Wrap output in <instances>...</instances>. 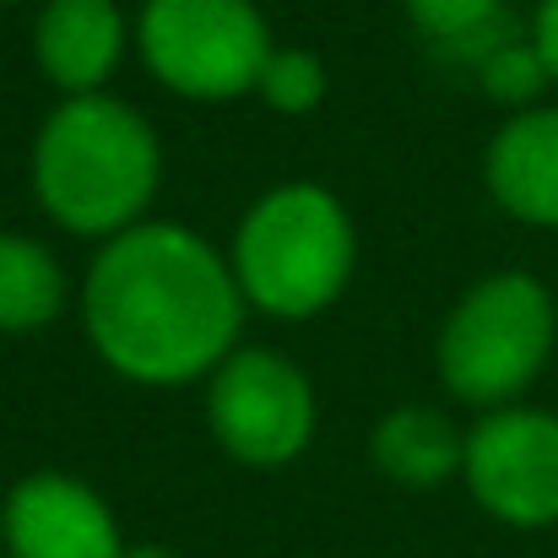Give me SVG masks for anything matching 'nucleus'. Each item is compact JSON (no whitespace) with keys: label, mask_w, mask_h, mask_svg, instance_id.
Here are the masks:
<instances>
[{"label":"nucleus","mask_w":558,"mask_h":558,"mask_svg":"<svg viewBox=\"0 0 558 558\" xmlns=\"http://www.w3.org/2000/svg\"><path fill=\"white\" fill-rule=\"evenodd\" d=\"M244 293L228 255L190 222L147 217L98 244L82 277V331L104 369L174 390L217 369L244 331Z\"/></svg>","instance_id":"f257e3e1"},{"label":"nucleus","mask_w":558,"mask_h":558,"mask_svg":"<svg viewBox=\"0 0 558 558\" xmlns=\"http://www.w3.org/2000/svg\"><path fill=\"white\" fill-rule=\"evenodd\" d=\"M369 456L396 488H439L461 477L466 428H456L439 407H396L374 423Z\"/></svg>","instance_id":"9b49d317"},{"label":"nucleus","mask_w":558,"mask_h":558,"mask_svg":"<svg viewBox=\"0 0 558 558\" xmlns=\"http://www.w3.org/2000/svg\"><path fill=\"white\" fill-rule=\"evenodd\" d=\"M320 401L310 374L277 348H233L206 374V428L239 466H288L315 445Z\"/></svg>","instance_id":"423d86ee"},{"label":"nucleus","mask_w":558,"mask_h":558,"mask_svg":"<svg viewBox=\"0 0 558 558\" xmlns=\"http://www.w3.org/2000/svg\"><path fill=\"white\" fill-rule=\"evenodd\" d=\"M401 5L434 49L461 54L472 71L483 65V54H494L505 38H515L505 0H401Z\"/></svg>","instance_id":"ddd939ff"},{"label":"nucleus","mask_w":558,"mask_h":558,"mask_svg":"<svg viewBox=\"0 0 558 558\" xmlns=\"http://www.w3.org/2000/svg\"><path fill=\"white\" fill-rule=\"evenodd\" d=\"M136 22L120 0H44L33 16V65L60 98L104 93L125 65Z\"/></svg>","instance_id":"1a4fd4ad"},{"label":"nucleus","mask_w":558,"mask_h":558,"mask_svg":"<svg viewBox=\"0 0 558 558\" xmlns=\"http://www.w3.org/2000/svg\"><path fill=\"white\" fill-rule=\"evenodd\" d=\"M277 49L255 0H142L136 54L158 87L190 104H233L255 93Z\"/></svg>","instance_id":"39448f33"},{"label":"nucleus","mask_w":558,"mask_h":558,"mask_svg":"<svg viewBox=\"0 0 558 558\" xmlns=\"http://www.w3.org/2000/svg\"><path fill=\"white\" fill-rule=\"evenodd\" d=\"M0 537L11 558H125L109 499L71 472H27L0 505Z\"/></svg>","instance_id":"6e6552de"},{"label":"nucleus","mask_w":558,"mask_h":558,"mask_svg":"<svg viewBox=\"0 0 558 558\" xmlns=\"http://www.w3.org/2000/svg\"><path fill=\"white\" fill-rule=\"evenodd\" d=\"M466 494L505 526L543 532L558 521V412L494 407L466 428Z\"/></svg>","instance_id":"0eeeda50"},{"label":"nucleus","mask_w":558,"mask_h":558,"mask_svg":"<svg viewBox=\"0 0 558 558\" xmlns=\"http://www.w3.org/2000/svg\"><path fill=\"white\" fill-rule=\"evenodd\" d=\"M125 558H174V554L158 548V543H142V548H125Z\"/></svg>","instance_id":"f3484780"},{"label":"nucleus","mask_w":558,"mask_h":558,"mask_svg":"<svg viewBox=\"0 0 558 558\" xmlns=\"http://www.w3.org/2000/svg\"><path fill=\"white\" fill-rule=\"evenodd\" d=\"M558 342V304L532 271H494L472 282L439 326L434 369L466 407H510L548 369Z\"/></svg>","instance_id":"20e7f679"},{"label":"nucleus","mask_w":558,"mask_h":558,"mask_svg":"<svg viewBox=\"0 0 558 558\" xmlns=\"http://www.w3.org/2000/svg\"><path fill=\"white\" fill-rule=\"evenodd\" d=\"M326 87H331V82H326V65H320L315 49L277 44V49L266 54V65H260L255 98H260L271 114L299 120V114H315V109L326 104Z\"/></svg>","instance_id":"4468645a"},{"label":"nucleus","mask_w":558,"mask_h":558,"mask_svg":"<svg viewBox=\"0 0 558 558\" xmlns=\"http://www.w3.org/2000/svg\"><path fill=\"white\" fill-rule=\"evenodd\" d=\"M532 44H537V54L548 60V71H554V82H558V0H543V5H537V16H532Z\"/></svg>","instance_id":"dca6fc26"},{"label":"nucleus","mask_w":558,"mask_h":558,"mask_svg":"<svg viewBox=\"0 0 558 558\" xmlns=\"http://www.w3.org/2000/svg\"><path fill=\"white\" fill-rule=\"evenodd\" d=\"M483 185L515 222L558 228V104L521 109L494 131L483 153Z\"/></svg>","instance_id":"9d476101"},{"label":"nucleus","mask_w":558,"mask_h":558,"mask_svg":"<svg viewBox=\"0 0 558 558\" xmlns=\"http://www.w3.org/2000/svg\"><path fill=\"white\" fill-rule=\"evenodd\" d=\"M233 282L271 320L326 315L359 271V228L337 190L288 180L250 201L228 244Z\"/></svg>","instance_id":"7ed1b4c3"},{"label":"nucleus","mask_w":558,"mask_h":558,"mask_svg":"<svg viewBox=\"0 0 558 558\" xmlns=\"http://www.w3.org/2000/svg\"><path fill=\"white\" fill-rule=\"evenodd\" d=\"M71 282L49 244L0 233V337H33L65 315Z\"/></svg>","instance_id":"f8f14e48"},{"label":"nucleus","mask_w":558,"mask_h":558,"mask_svg":"<svg viewBox=\"0 0 558 558\" xmlns=\"http://www.w3.org/2000/svg\"><path fill=\"white\" fill-rule=\"evenodd\" d=\"M477 82H483V93H488L494 104H505V109L521 114V109H537V104H543V87L554 82V71H548V60L537 54L532 33H515V38H505L494 54H483Z\"/></svg>","instance_id":"2eb2a0df"},{"label":"nucleus","mask_w":558,"mask_h":558,"mask_svg":"<svg viewBox=\"0 0 558 558\" xmlns=\"http://www.w3.org/2000/svg\"><path fill=\"white\" fill-rule=\"evenodd\" d=\"M27 180L54 228L109 244L147 222L163 185V142L153 120L114 93L60 98L33 136Z\"/></svg>","instance_id":"f03ea898"}]
</instances>
